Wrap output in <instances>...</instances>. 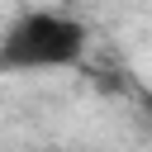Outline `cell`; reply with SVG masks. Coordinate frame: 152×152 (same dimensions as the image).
<instances>
[{
    "mask_svg": "<svg viewBox=\"0 0 152 152\" xmlns=\"http://www.w3.org/2000/svg\"><path fill=\"white\" fill-rule=\"evenodd\" d=\"M86 24L57 10H24L5 24L0 33V71L19 76V71H57V66H76L86 57Z\"/></svg>",
    "mask_w": 152,
    "mask_h": 152,
    "instance_id": "obj_1",
    "label": "cell"
}]
</instances>
